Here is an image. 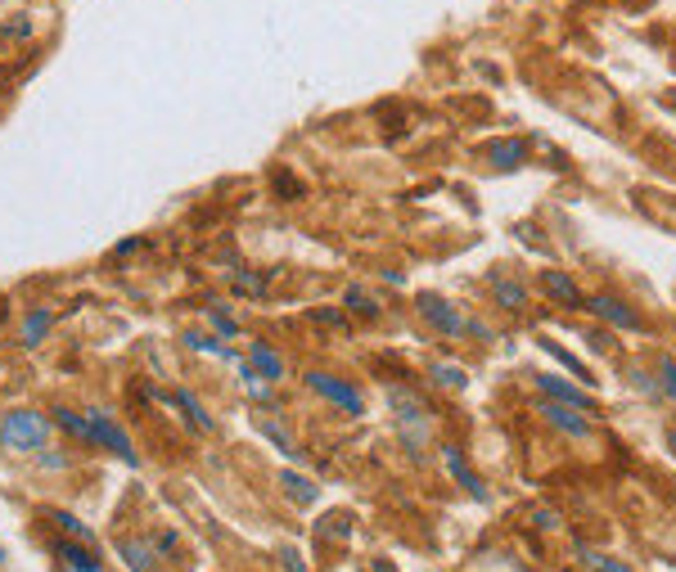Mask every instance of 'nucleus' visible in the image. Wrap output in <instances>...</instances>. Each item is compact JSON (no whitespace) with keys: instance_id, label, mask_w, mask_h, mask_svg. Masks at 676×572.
<instances>
[{"instance_id":"nucleus-1","label":"nucleus","mask_w":676,"mask_h":572,"mask_svg":"<svg viewBox=\"0 0 676 572\" xmlns=\"http://www.w3.org/2000/svg\"><path fill=\"white\" fill-rule=\"evenodd\" d=\"M45 437H50V420L41 411H10L6 420H0V446H10L19 455L41 451Z\"/></svg>"},{"instance_id":"nucleus-2","label":"nucleus","mask_w":676,"mask_h":572,"mask_svg":"<svg viewBox=\"0 0 676 572\" xmlns=\"http://www.w3.org/2000/svg\"><path fill=\"white\" fill-rule=\"evenodd\" d=\"M91 420V437L104 446V451H113L118 460H127V465H136V446H131V437H127V428H118L108 415H99V411H91L86 415Z\"/></svg>"},{"instance_id":"nucleus-3","label":"nucleus","mask_w":676,"mask_h":572,"mask_svg":"<svg viewBox=\"0 0 676 572\" xmlns=\"http://www.w3.org/2000/svg\"><path fill=\"white\" fill-rule=\"evenodd\" d=\"M307 388L311 392H320L325 402H334L338 411H348V415H361V396H357V388L352 383H344V379H334V374H307Z\"/></svg>"},{"instance_id":"nucleus-4","label":"nucleus","mask_w":676,"mask_h":572,"mask_svg":"<svg viewBox=\"0 0 676 572\" xmlns=\"http://www.w3.org/2000/svg\"><path fill=\"white\" fill-rule=\"evenodd\" d=\"M420 316L424 320H433L442 333H451V338H461V333H469V320L451 307L442 294H420Z\"/></svg>"},{"instance_id":"nucleus-5","label":"nucleus","mask_w":676,"mask_h":572,"mask_svg":"<svg viewBox=\"0 0 676 572\" xmlns=\"http://www.w3.org/2000/svg\"><path fill=\"white\" fill-rule=\"evenodd\" d=\"M537 388L550 396V402H559V406H573V411H587V415H591V396H587L578 383L559 379V374H537Z\"/></svg>"},{"instance_id":"nucleus-6","label":"nucleus","mask_w":676,"mask_h":572,"mask_svg":"<svg viewBox=\"0 0 676 572\" xmlns=\"http://www.w3.org/2000/svg\"><path fill=\"white\" fill-rule=\"evenodd\" d=\"M541 415L569 437H591V415L573 411V406H559V402H541Z\"/></svg>"},{"instance_id":"nucleus-7","label":"nucleus","mask_w":676,"mask_h":572,"mask_svg":"<svg viewBox=\"0 0 676 572\" xmlns=\"http://www.w3.org/2000/svg\"><path fill=\"white\" fill-rule=\"evenodd\" d=\"M442 465H446V474L456 478V483H461V487H465L474 500H487V483H483V478H478V474H474V469L461 460V451H456V446H442Z\"/></svg>"},{"instance_id":"nucleus-8","label":"nucleus","mask_w":676,"mask_h":572,"mask_svg":"<svg viewBox=\"0 0 676 572\" xmlns=\"http://www.w3.org/2000/svg\"><path fill=\"white\" fill-rule=\"evenodd\" d=\"M587 307L595 311V316H604L609 325H617V329H636L641 325V316L623 303V298H609V294H595V298H587Z\"/></svg>"},{"instance_id":"nucleus-9","label":"nucleus","mask_w":676,"mask_h":572,"mask_svg":"<svg viewBox=\"0 0 676 572\" xmlns=\"http://www.w3.org/2000/svg\"><path fill=\"white\" fill-rule=\"evenodd\" d=\"M352 528H357L352 513L348 509H334V513H325V519L316 523V537H325V541H348Z\"/></svg>"},{"instance_id":"nucleus-10","label":"nucleus","mask_w":676,"mask_h":572,"mask_svg":"<svg viewBox=\"0 0 676 572\" xmlns=\"http://www.w3.org/2000/svg\"><path fill=\"white\" fill-rule=\"evenodd\" d=\"M524 158H528V140H496L492 145L496 171H515V167H524Z\"/></svg>"},{"instance_id":"nucleus-11","label":"nucleus","mask_w":676,"mask_h":572,"mask_svg":"<svg viewBox=\"0 0 676 572\" xmlns=\"http://www.w3.org/2000/svg\"><path fill=\"white\" fill-rule=\"evenodd\" d=\"M541 284H546V294L554 298V303H569V307H578L582 303V294H578V284L563 275V271H546L541 275Z\"/></svg>"},{"instance_id":"nucleus-12","label":"nucleus","mask_w":676,"mask_h":572,"mask_svg":"<svg viewBox=\"0 0 676 572\" xmlns=\"http://www.w3.org/2000/svg\"><path fill=\"white\" fill-rule=\"evenodd\" d=\"M249 366H253L262 379H271V383L285 379V361H279V357L266 348V342H253V361H249Z\"/></svg>"},{"instance_id":"nucleus-13","label":"nucleus","mask_w":676,"mask_h":572,"mask_svg":"<svg viewBox=\"0 0 676 572\" xmlns=\"http://www.w3.org/2000/svg\"><path fill=\"white\" fill-rule=\"evenodd\" d=\"M492 294H496V303H500L505 311H524V307H528V289H524V284H515V279H496Z\"/></svg>"},{"instance_id":"nucleus-14","label":"nucleus","mask_w":676,"mask_h":572,"mask_svg":"<svg viewBox=\"0 0 676 572\" xmlns=\"http://www.w3.org/2000/svg\"><path fill=\"white\" fill-rule=\"evenodd\" d=\"M573 550H578V559H582V563H591L595 572H636L632 563H623V559H613V554H600V550H591V545H582V541H578Z\"/></svg>"},{"instance_id":"nucleus-15","label":"nucleus","mask_w":676,"mask_h":572,"mask_svg":"<svg viewBox=\"0 0 676 572\" xmlns=\"http://www.w3.org/2000/svg\"><path fill=\"white\" fill-rule=\"evenodd\" d=\"M60 559H64V568H68V572H104V568H99V559H95L91 550L73 545V541H68V545H60Z\"/></svg>"},{"instance_id":"nucleus-16","label":"nucleus","mask_w":676,"mask_h":572,"mask_svg":"<svg viewBox=\"0 0 676 572\" xmlns=\"http://www.w3.org/2000/svg\"><path fill=\"white\" fill-rule=\"evenodd\" d=\"M279 487H285V496H289L294 505H311V500H316V483L298 478L294 469H285V474H279Z\"/></svg>"},{"instance_id":"nucleus-17","label":"nucleus","mask_w":676,"mask_h":572,"mask_svg":"<svg viewBox=\"0 0 676 572\" xmlns=\"http://www.w3.org/2000/svg\"><path fill=\"white\" fill-rule=\"evenodd\" d=\"M172 402H177V406L186 411V420H190L194 428H203V433L212 428V420H208V411L199 406V396H194V392H186V388H177V392H172Z\"/></svg>"},{"instance_id":"nucleus-18","label":"nucleus","mask_w":676,"mask_h":572,"mask_svg":"<svg viewBox=\"0 0 676 572\" xmlns=\"http://www.w3.org/2000/svg\"><path fill=\"white\" fill-rule=\"evenodd\" d=\"M54 424H60L68 437H77V442H95V437H91V420H82L77 411H64V406H60V411H54Z\"/></svg>"},{"instance_id":"nucleus-19","label":"nucleus","mask_w":676,"mask_h":572,"mask_svg":"<svg viewBox=\"0 0 676 572\" xmlns=\"http://www.w3.org/2000/svg\"><path fill=\"white\" fill-rule=\"evenodd\" d=\"M123 559L131 572H154V550L145 541H123Z\"/></svg>"},{"instance_id":"nucleus-20","label":"nucleus","mask_w":676,"mask_h":572,"mask_svg":"<svg viewBox=\"0 0 676 572\" xmlns=\"http://www.w3.org/2000/svg\"><path fill=\"white\" fill-rule=\"evenodd\" d=\"M45 329H50V311H32L28 325H23V342H28V348H36V342L45 338Z\"/></svg>"},{"instance_id":"nucleus-21","label":"nucleus","mask_w":676,"mask_h":572,"mask_svg":"<svg viewBox=\"0 0 676 572\" xmlns=\"http://www.w3.org/2000/svg\"><path fill=\"white\" fill-rule=\"evenodd\" d=\"M186 342H190V348H194V352H212V357H231V352H225V348H221V342H216V338H208V333H199V329H190V333H186Z\"/></svg>"},{"instance_id":"nucleus-22","label":"nucleus","mask_w":676,"mask_h":572,"mask_svg":"<svg viewBox=\"0 0 676 572\" xmlns=\"http://www.w3.org/2000/svg\"><path fill=\"white\" fill-rule=\"evenodd\" d=\"M541 348H546V352H550V357H559V361H563V366H569V370H573V374H578V379H582V383H591V374H587V370H582V366H578V361H573V352H569V348H559V342H550V338H546V342H541Z\"/></svg>"},{"instance_id":"nucleus-23","label":"nucleus","mask_w":676,"mask_h":572,"mask_svg":"<svg viewBox=\"0 0 676 572\" xmlns=\"http://www.w3.org/2000/svg\"><path fill=\"white\" fill-rule=\"evenodd\" d=\"M658 383H663V392L676 402V357H658Z\"/></svg>"},{"instance_id":"nucleus-24","label":"nucleus","mask_w":676,"mask_h":572,"mask_svg":"<svg viewBox=\"0 0 676 572\" xmlns=\"http://www.w3.org/2000/svg\"><path fill=\"white\" fill-rule=\"evenodd\" d=\"M348 307H352V311H366V316H379V303H374L366 289H357V284L348 289Z\"/></svg>"},{"instance_id":"nucleus-25","label":"nucleus","mask_w":676,"mask_h":572,"mask_svg":"<svg viewBox=\"0 0 676 572\" xmlns=\"http://www.w3.org/2000/svg\"><path fill=\"white\" fill-rule=\"evenodd\" d=\"M433 379L446 388H465V370H456V366H433Z\"/></svg>"},{"instance_id":"nucleus-26","label":"nucleus","mask_w":676,"mask_h":572,"mask_svg":"<svg viewBox=\"0 0 676 572\" xmlns=\"http://www.w3.org/2000/svg\"><path fill=\"white\" fill-rule=\"evenodd\" d=\"M212 329H216L221 338H235V333H240V325H235L231 316H225V311H212Z\"/></svg>"},{"instance_id":"nucleus-27","label":"nucleus","mask_w":676,"mask_h":572,"mask_svg":"<svg viewBox=\"0 0 676 572\" xmlns=\"http://www.w3.org/2000/svg\"><path fill=\"white\" fill-rule=\"evenodd\" d=\"M54 523H60V528H64V532H73V537H82V541H86V537H91V532H86V528H82V523H77V519H73V513H54Z\"/></svg>"},{"instance_id":"nucleus-28","label":"nucleus","mask_w":676,"mask_h":572,"mask_svg":"<svg viewBox=\"0 0 676 572\" xmlns=\"http://www.w3.org/2000/svg\"><path fill=\"white\" fill-rule=\"evenodd\" d=\"M240 294H253V298H262V275H240V284H235Z\"/></svg>"},{"instance_id":"nucleus-29","label":"nucleus","mask_w":676,"mask_h":572,"mask_svg":"<svg viewBox=\"0 0 676 572\" xmlns=\"http://www.w3.org/2000/svg\"><path fill=\"white\" fill-rule=\"evenodd\" d=\"M279 559L289 563V572H307V563H303V554H298V550H279Z\"/></svg>"},{"instance_id":"nucleus-30","label":"nucleus","mask_w":676,"mask_h":572,"mask_svg":"<svg viewBox=\"0 0 676 572\" xmlns=\"http://www.w3.org/2000/svg\"><path fill=\"white\" fill-rule=\"evenodd\" d=\"M532 523H537V528H550V532L559 528V519H554V513H550V509H537V513H532Z\"/></svg>"},{"instance_id":"nucleus-31","label":"nucleus","mask_w":676,"mask_h":572,"mask_svg":"<svg viewBox=\"0 0 676 572\" xmlns=\"http://www.w3.org/2000/svg\"><path fill=\"white\" fill-rule=\"evenodd\" d=\"M6 32H10V36H28V19H10Z\"/></svg>"},{"instance_id":"nucleus-32","label":"nucleus","mask_w":676,"mask_h":572,"mask_svg":"<svg viewBox=\"0 0 676 572\" xmlns=\"http://www.w3.org/2000/svg\"><path fill=\"white\" fill-rule=\"evenodd\" d=\"M41 465H45V469H64L68 460H64V455H54V451H50V455H45V460H41Z\"/></svg>"},{"instance_id":"nucleus-33","label":"nucleus","mask_w":676,"mask_h":572,"mask_svg":"<svg viewBox=\"0 0 676 572\" xmlns=\"http://www.w3.org/2000/svg\"><path fill=\"white\" fill-rule=\"evenodd\" d=\"M374 572H398V568H392L388 559H379V563H374Z\"/></svg>"},{"instance_id":"nucleus-34","label":"nucleus","mask_w":676,"mask_h":572,"mask_svg":"<svg viewBox=\"0 0 676 572\" xmlns=\"http://www.w3.org/2000/svg\"><path fill=\"white\" fill-rule=\"evenodd\" d=\"M667 446H672V455H676V433H672V437H667Z\"/></svg>"}]
</instances>
